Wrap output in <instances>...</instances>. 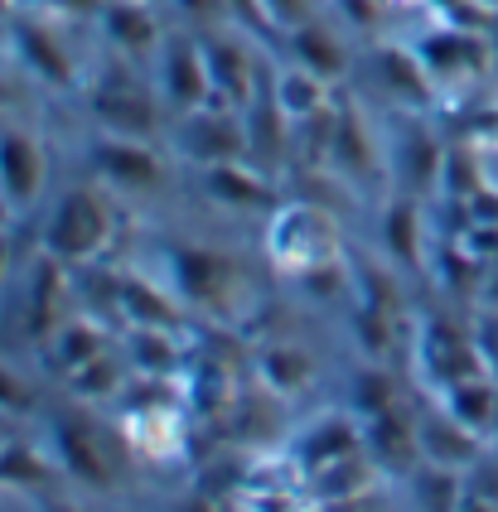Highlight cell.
Listing matches in <instances>:
<instances>
[{
	"mask_svg": "<svg viewBox=\"0 0 498 512\" xmlns=\"http://www.w3.org/2000/svg\"><path fill=\"white\" fill-rule=\"evenodd\" d=\"M15 54H20V63L30 68L34 78L63 87V92L78 87V63H73L63 39L44 20H15Z\"/></svg>",
	"mask_w": 498,
	"mask_h": 512,
	"instance_id": "cell-20",
	"label": "cell"
},
{
	"mask_svg": "<svg viewBox=\"0 0 498 512\" xmlns=\"http://www.w3.org/2000/svg\"><path fill=\"white\" fill-rule=\"evenodd\" d=\"M49 450H54L59 469L73 479V484H88V488H97V493L117 488L121 455H131L126 440H121V430L112 435V430L97 426V421L83 416V411H59V416H54V426H49Z\"/></svg>",
	"mask_w": 498,
	"mask_h": 512,
	"instance_id": "cell-3",
	"label": "cell"
},
{
	"mask_svg": "<svg viewBox=\"0 0 498 512\" xmlns=\"http://www.w3.org/2000/svg\"><path fill=\"white\" fill-rule=\"evenodd\" d=\"M0 411H10V416H25V411H34L30 382H25L20 372H10V368H0Z\"/></svg>",
	"mask_w": 498,
	"mask_h": 512,
	"instance_id": "cell-36",
	"label": "cell"
},
{
	"mask_svg": "<svg viewBox=\"0 0 498 512\" xmlns=\"http://www.w3.org/2000/svg\"><path fill=\"white\" fill-rule=\"evenodd\" d=\"M353 339L368 353V363H382L392 353V339H397V310H382L373 300H358L353 305Z\"/></svg>",
	"mask_w": 498,
	"mask_h": 512,
	"instance_id": "cell-32",
	"label": "cell"
},
{
	"mask_svg": "<svg viewBox=\"0 0 498 512\" xmlns=\"http://www.w3.org/2000/svg\"><path fill=\"white\" fill-rule=\"evenodd\" d=\"M411 493L421 512H460L465 503V474L460 469H440V464H421L411 474Z\"/></svg>",
	"mask_w": 498,
	"mask_h": 512,
	"instance_id": "cell-31",
	"label": "cell"
},
{
	"mask_svg": "<svg viewBox=\"0 0 498 512\" xmlns=\"http://www.w3.org/2000/svg\"><path fill=\"white\" fill-rule=\"evenodd\" d=\"M15 416H10V411H0V445H5V440H15Z\"/></svg>",
	"mask_w": 498,
	"mask_h": 512,
	"instance_id": "cell-42",
	"label": "cell"
},
{
	"mask_svg": "<svg viewBox=\"0 0 498 512\" xmlns=\"http://www.w3.org/2000/svg\"><path fill=\"white\" fill-rule=\"evenodd\" d=\"M286 44H291L295 63H305L310 73H320L324 83H339V78L349 73V49H344V39H339L329 25H320L315 15H310L305 25H295L291 34H286Z\"/></svg>",
	"mask_w": 498,
	"mask_h": 512,
	"instance_id": "cell-26",
	"label": "cell"
},
{
	"mask_svg": "<svg viewBox=\"0 0 498 512\" xmlns=\"http://www.w3.org/2000/svg\"><path fill=\"white\" fill-rule=\"evenodd\" d=\"M155 68H160V97H165L179 116H189V112H199V107H213V102H218L213 73H208L204 39L165 34V44H160V54H155Z\"/></svg>",
	"mask_w": 498,
	"mask_h": 512,
	"instance_id": "cell-7",
	"label": "cell"
},
{
	"mask_svg": "<svg viewBox=\"0 0 498 512\" xmlns=\"http://www.w3.org/2000/svg\"><path fill=\"white\" fill-rule=\"evenodd\" d=\"M54 469H59V459L54 450H39L30 440H5L0 445V488H30V493H44V488L54 484Z\"/></svg>",
	"mask_w": 498,
	"mask_h": 512,
	"instance_id": "cell-29",
	"label": "cell"
},
{
	"mask_svg": "<svg viewBox=\"0 0 498 512\" xmlns=\"http://www.w3.org/2000/svg\"><path fill=\"white\" fill-rule=\"evenodd\" d=\"M126 372H131V358H126V348H107V353H97L88 368H78L68 377V387H73V397L83 401H107L126 392Z\"/></svg>",
	"mask_w": 498,
	"mask_h": 512,
	"instance_id": "cell-30",
	"label": "cell"
},
{
	"mask_svg": "<svg viewBox=\"0 0 498 512\" xmlns=\"http://www.w3.org/2000/svg\"><path fill=\"white\" fill-rule=\"evenodd\" d=\"M353 450H363V416L358 411H324L286 445V455L300 464V474H310L339 455H353Z\"/></svg>",
	"mask_w": 498,
	"mask_h": 512,
	"instance_id": "cell-13",
	"label": "cell"
},
{
	"mask_svg": "<svg viewBox=\"0 0 498 512\" xmlns=\"http://www.w3.org/2000/svg\"><path fill=\"white\" fill-rule=\"evenodd\" d=\"M121 440L126 450L146 464H175L189 450V421L179 397H126V416H121Z\"/></svg>",
	"mask_w": 498,
	"mask_h": 512,
	"instance_id": "cell-5",
	"label": "cell"
},
{
	"mask_svg": "<svg viewBox=\"0 0 498 512\" xmlns=\"http://www.w3.org/2000/svg\"><path fill=\"white\" fill-rule=\"evenodd\" d=\"M179 512H223V508H218L213 498H204V493H189V498H184V508H179Z\"/></svg>",
	"mask_w": 498,
	"mask_h": 512,
	"instance_id": "cell-40",
	"label": "cell"
},
{
	"mask_svg": "<svg viewBox=\"0 0 498 512\" xmlns=\"http://www.w3.org/2000/svg\"><path fill=\"white\" fill-rule=\"evenodd\" d=\"M329 165L344 174V179H378L382 174V150L373 141V131H368V121L363 112H353L349 97H339V112H334V141H329Z\"/></svg>",
	"mask_w": 498,
	"mask_h": 512,
	"instance_id": "cell-16",
	"label": "cell"
},
{
	"mask_svg": "<svg viewBox=\"0 0 498 512\" xmlns=\"http://www.w3.org/2000/svg\"><path fill=\"white\" fill-rule=\"evenodd\" d=\"M44 184H49V150H44V141L0 116V199L10 203L15 213H25V208L44 199Z\"/></svg>",
	"mask_w": 498,
	"mask_h": 512,
	"instance_id": "cell-9",
	"label": "cell"
},
{
	"mask_svg": "<svg viewBox=\"0 0 498 512\" xmlns=\"http://www.w3.org/2000/svg\"><path fill=\"white\" fill-rule=\"evenodd\" d=\"M460 512H498V498H489V493H474V488L465 484V503H460Z\"/></svg>",
	"mask_w": 498,
	"mask_h": 512,
	"instance_id": "cell-39",
	"label": "cell"
},
{
	"mask_svg": "<svg viewBox=\"0 0 498 512\" xmlns=\"http://www.w3.org/2000/svg\"><path fill=\"white\" fill-rule=\"evenodd\" d=\"M416 363L426 372V382L445 392L450 382H465L474 372H489L484 363V348H479V334L455 324V319H431L421 324V339H416Z\"/></svg>",
	"mask_w": 498,
	"mask_h": 512,
	"instance_id": "cell-8",
	"label": "cell"
},
{
	"mask_svg": "<svg viewBox=\"0 0 498 512\" xmlns=\"http://www.w3.org/2000/svg\"><path fill=\"white\" fill-rule=\"evenodd\" d=\"M489 440H494V445H498V411H494V430H489Z\"/></svg>",
	"mask_w": 498,
	"mask_h": 512,
	"instance_id": "cell-44",
	"label": "cell"
},
{
	"mask_svg": "<svg viewBox=\"0 0 498 512\" xmlns=\"http://www.w3.org/2000/svg\"><path fill=\"white\" fill-rule=\"evenodd\" d=\"M266 252L271 266L291 281H305L324 266L339 261V223L334 213L310 199L276 203L271 208V228H266Z\"/></svg>",
	"mask_w": 498,
	"mask_h": 512,
	"instance_id": "cell-1",
	"label": "cell"
},
{
	"mask_svg": "<svg viewBox=\"0 0 498 512\" xmlns=\"http://www.w3.org/2000/svg\"><path fill=\"white\" fill-rule=\"evenodd\" d=\"M271 97L281 102V112H286V121L291 126H305L310 116H320L329 102H334V92H329V83H324L320 73H310L305 63H286V68H276L271 73Z\"/></svg>",
	"mask_w": 498,
	"mask_h": 512,
	"instance_id": "cell-25",
	"label": "cell"
},
{
	"mask_svg": "<svg viewBox=\"0 0 498 512\" xmlns=\"http://www.w3.org/2000/svg\"><path fill=\"white\" fill-rule=\"evenodd\" d=\"M392 406H402L397 401V377L382 368V363H368V368L353 372V411L363 421L378 416V411H392Z\"/></svg>",
	"mask_w": 498,
	"mask_h": 512,
	"instance_id": "cell-33",
	"label": "cell"
},
{
	"mask_svg": "<svg viewBox=\"0 0 498 512\" xmlns=\"http://www.w3.org/2000/svg\"><path fill=\"white\" fill-rule=\"evenodd\" d=\"M262 10L276 34H291L295 25H305L315 15V0H262Z\"/></svg>",
	"mask_w": 498,
	"mask_h": 512,
	"instance_id": "cell-34",
	"label": "cell"
},
{
	"mask_svg": "<svg viewBox=\"0 0 498 512\" xmlns=\"http://www.w3.org/2000/svg\"><path fill=\"white\" fill-rule=\"evenodd\" d=\"M382 247H387V261L407 276H421L426 261H431V237H426V223H421V199L416 194H402V199L387 203V218H382Z\"/></svg>",
	"mask_w": 498,
	"mask_h": 512,
	"instance_id": "cell-18",
	"label": "cell"
},
{
	"mask_svg": "<svg viewBox=\"0 0 498 512\" xmlns=\"http://www.w3.org/2000/svg\"><path fill=\"white\" fill-rule=\"evenodd\" d=\"M97 25L107 34V44L117 54H126L131 63L155 58L160 44H165V25H160L155 0H107V10L97 15Z\"/></svg>",
	"mask_w": 498,
	"mask_h": 512,
	"instance_id": "cell-12",
	"label": "cell"
},
{
	"mask_svg": "<svg viewBox=\"0 0 498 512\" xmlns=\"http://www.w3.org/2000/svg\"><path fill=\"white\" fill-rule=\"evenodd\" d=\"M170 290L189 310H208L218 319H233L247 305L242 266L213 247H170Z\"/></svg>",
	"mask_w": 498,
	"mask_h": 512,
	"instance_id": "cell-4",
	"label": "cell"
},
{
	"mask_svg": "<svg viewBox=\"0 0 498 512\" xmlns=\"http://www.w3.org/2000/svg\"><path fill=\"white\" fill-rule=\"evenodd\" d=\"M49 10H59V15H68V20H97L102 10H107V0H44Z\"/></svg>",
	"mask_w": 498,
	"mask_h": 512,
	"instance_id": "cell-37",
	"label": "cell"
},
{
	"mask_svg": "<svg viewBox=\"0 0 498 512\" xmlns=\"http://www.w3.org/2000/svg\"><path fill=\"white\" fill-rule=\"evenodd\" d=\"M44 348H49V363H54V372L68 382L78 368H88L97 353H107V348H117V343H112V334H107L102 314L88 310V314H73V319H68V324H63V329L44 343Z\"/></svg>",
	"mask_w": 498,
	"mask_h": 512,
	"instance_id": "cell-23",
	"label": "cell"
},
{
	"mask_svg": "<svg viewBox=\"0 0 498 512\" xmlns=\"http://www.w3.org/2000/svg\"><path fill=\"white\" fill-rule=\"evenodd\" d=\"M184 300L175 290L165 295V281L150 276H117V314H126V324H165L179 329L184 324Z\"/></svg>",
	"mask_w": 498,
	"mask_h": 512,
	"instance_id": "cell-24",
	"label": "cell"
},
{
	"mask_svg": "<svg viewBox=\"0 0 498 512\" xmlns=\"http://www.w3.org/2000/svg\"><path fill=\"white\" fill-rule=\"evenodd\" d=\"M179 150L194 165H223V160H242L247 155V121L237 107H199V112L179 116Z\"/></svg>",
	"mask_w": 498,
	"mask_h": 512,
	"instance_id": "cell-10",
	"label": "cell"
},
{
	"mask_svg": "<svg viewBox=\"0 0 498 512\" xmlns=\"http://www.w3.org/2000/svg\"><path fill=\"white\" fill-rule=\"evenodd\" d=\"M121 348H126L136 377H179L184 363H189L184 339H179L175 329H165V324H126Z\"/></svg>",
	"mask_w": 498,
	"mask_h": 512,
	"instance_id": "cell-22",
	"label": "cell"
},
{
	"mask_svg": "<svg viewBox=\"0 0 498 512\" xmlns=\"http://www.w3.org/2000/svg\"><path fill=\"white\" fill-rule=\"evenodd\" d=\"M0 276H10V228L0 232Z\"/></svg>",
	"mask_w": 498,
	"mask_h": 512,
	"instance_id": "cell-41",
	"label": "cell"
},
{
	"mask_svg": "<svg viewBox=\"0 0 498 512\" xmlns=\"http://www.w3.org/2000/svg\"><path fill=\"white\" fill-rule=\"evenodd\" d=\"M92 165L107 184H117L126 194H155L165 184V160L150 150V141L141 136H117V131H102L92 141Z\"/></svg>",
	"mask_w": 498,
	"mask_h": 512,
	"instance_id": "cell-11",
	"label": "cell"
},
{
	"mask_svg": "<svg viewBox=\"0 0 498 512\" xmlns=\"http://www.w3.org/2000/svg\"><path fill=\"white\" fill-rule=\"evenodd\" d=\"M416 426H421V455H426V464L469 474V469L484 459V435H474L469 426H460L440 401H436V411H426Z\"/></svg>",
	"mask_w": 498,
	"mask_h": 512,
	"instance_id": "cell-17",
	"label": "cell"
},
{
	"mask_svg": "<svg viewBox=\"0 0 498 512\" xmlns=\"http://www.w3.org/2000/svg\"><path fill=\"white\" fill-rule=\"evenodd\" d=\"M315 358L300 348V343H271L262 348V358H257V382H262V392L271 397H300L310 382H315Z\"/></svg>",
	"mask_w": 498,
	"mask_h": 512,
	"instance_id": "cell-27",
	"label": "cell"
},
{
	"mask_svg": "<svg viewBox=\"0 0 498 512\" xmlns=\"http://www.w3.org/2000/svg\"><path fill=\"white\" fill-rule=\"evenodd\" d=\"M363 445H368V455L378 459V469L407 474V479L426 464V455H421V426L411 421L402 406L368 416V421H363Z\"/></svg>",
	"mask_w": 498,
	"mask_h": 512,
	"instance_id": "cell-14",
	"label": "cell"
},
{
	"mask_svg": "<svg viewBox=\"0 0 498 512\" xmlns=\"http://www.w3.org/2000/svg\"><path fill=\"white\" fill-rule=\"evenodd\" d=\"M92 112L102 121V131H117V136H141L150 141L160 131V107H155V92H150L136 73L126 68H107L97 83H92Z\"/></svg>",
	"mask_w": 498,
	"mask_h": 512,
	"instance_id": "cell-6",
	"label": "cell"
},
{
	"mask_svg": "<svg viewBox=\"0 0 498 512\" xmlns=\"http://www.w3.org/2000/svg\"><path fill=\"white\" fill-rule=\"evenodd\" d=\"M112 232H117V208L102 189H68L59 194L49 223H44V252L68 261V266H97L107 247H112Z\"/></svg>",
	"mask_w": 498,
	"mask_h": 512,
	"instance_id": "cell-2",
	"label": "cell"
},
{
	"mask_svg": "<svg viewBox=\"0 0 498 512\" xmlns=\"http://www.w3.org/2000/svg\"><path fill=\"white\" fill-rule=\"evenodd\" d=\"M10 213H15V208H10V203H5V199H0V232H5V228H10Z\"/></svg>",
	"mask_w": 498,
	"mask_h": 512,
	"instance_id": "cell-43",
	"label": "cell"
},
{
	"mask_svg": "<svg viewBox=\"0 0 498 512\" xmlns=\"http://www.w3.org/2000/svg\"><path fill=\"white\" fill-rule=\"evenodd\" d=\"M179 10H184V20H194V25H204V29H218V25H228L237 10H233V0H175Z\"/></svg>",
	"mask_w": 498,
	"mask_h": 512,
	"instance_id": "cell-35",
	"label": "cell"
},
{
	"mask_svg": "<svg viewBox=\"0 0 498 512\" xmlns=\"http://www.w3.org/2000/svg\"><path fill=\"white\" fill-rule=\"evenodd\" d=\"M204 184L208 194L223 203V208H276L281 194L271 184V170H262L257 160H223V165H204Z\"/></svg>",
	"mask_w": 498,
	"mask_h": 512,
	"instance_id": "cell-19",
	"label": "cell"
},
{
	"mask_svg": "<svg viewBox=\"0 0 498 512\" xmlns=\"http://www.w3.org/2000/svg\"><path fill=\"white\" fill-rule=\"evenodd\" d=\"M392 170L402 174L407 194H416V199L440 194L445 145L436 141V131H431L426 121H407V126H402V141H397V155H392Z\"/></svg>",
	"mask_w": 498,
	"mask_h": 512,
	"instance_id": "cell-21",
	"label": "cell"
},
{
	"mask_svg": "<svg viewBox=\"0 0 498 512\" xmlns=\"http://www.w3.org/2000/svg\"><path fill=\"white\" fill-rule=\"evenodd\" d=\"M378 459L368 455V445L363 450H353V455H339L320 464V469H310L305 474V493H310V503L315 508H344V503H358L368 488L378 484Z\"/></svg>",
	"mask_w": 498,
	"mask_h": 512,
	"instance_id": "cell-15",
	"label": "cell"
},
{
	"mask_svg": "<svg viewBox=\"0 0 498 512\" xmlns=\"http://www.w3.org/2000/svg\"><path fill=\"white\" fill-rule=\"evenodd\" d=\"M440 406H445L460 426H469L474 435H484V440H489V430H494V411H498L494 372H474V377H465V382H450V387L440 392Z\"/></svg>",
	"mask_w": 498,
	"mask_h": 512,
	"instance_id": "cell-28",
	"label": "cell"
},
{
	"mask_svg": "<svg viewBox=\"0 0 498 512\" xmlns=\"http://www.w3.org/2000/svg\"><path fill=\"white\" fill-rule=\"evenodd\" d=\"M223 512H247V508H242V503H237V498H233V503H228V508H223Z\"/></svg>",
	"mask_w": 498,
	"mask_h": 512,
	"instance_id": "cell-45",
	"label": "cell"
},
{
	"mask_svg": "<svg viewBox=\"0 0 498 512\" xmlns=\"http://www.w3.org/2000/svg\"><path fill=\"white\" fill-rule=\"evenodd\" d=\"M34 512H92V508H78V503H68V498H59V493L44 488V493L34 498Z\"/></svg>",
	"mask_w": 498,
	"mask_h": 512,
	"instance_id": "cell-38",
	"label": "cell"
}]
</instances>
